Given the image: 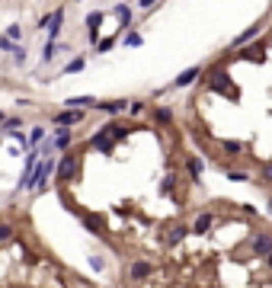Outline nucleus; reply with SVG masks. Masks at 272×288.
Listing matches in <instances>:
<instances>
[{"mask_svg":"<svg viewBox=\"0 0 272 288\" xmlns=\"http://www.w3.org/2000/svg\"><path fill=\"white\" fill-rule=\"evenodd\" d=\"M205 87L211 90V93H221V96H228V100H237V87H234V80H231V74H228V70H224V61L221 64H215V67H211L208 70V83H205Z\"/></svg>","mask_w":272,"mask_h":288,"instance_id":"nucleus-1","label":"nucleus"},{"mask_svg":"<svg viewBox=\"0 0 272 288\" xmlns=\"http://www.w3.org/2000/svg\"><path fill=\"white\" fill-rule=\"evenodd\" d=\"M77 166H80V154H77V151H67L64 160L58 163V186L70 183V179H74V173H77Z\"/></svg>","mask_w":272,"mask_h":288,"instance_id":"nucleus-2","label":"nucleus"},{"mask_svg":"<svg viewBox=\"0 0 272 288\" xmlns=\"http://www.w3.org/2000/svg\"><path fill=\"white\" fill-rule=\"evenodd\" d=\"M266 48H269V42H266V39H259L256 45L246 42V45H243L234 58H240V61H256V64H263V61H266Z\"/></svg>","mask_w":272,"mask_h":288,"instance_id":"nucleus-3","label":"nucleus"},{"mask_svg":"<svg viewBox=\"0 0 272 288\" xmlns=\"http://www.w3.org/2000/svg\"><path fill=\"white\" fill-rule=\"evenodd\" d=\"M77 122H84V109H64V112L55 115V125L58 128H70V125H77Z\"/></svg>","mask_w":272,"mask_h":288,"instance_id":"nucleus-4","label":"nucleus"},{"mask_svg":"<svg viewBox=\"0 0 272 288\" xmlns=\"http://www.w3.org/2000/svg\"><path fill=\"white\" fill-rule=\"evenodd\" d=\"M151 272H154V266H151L147 259H135L132 266H128V279H132V282H141V279H147Z\"/></svg>","mask_w":272,"mask_h":288,"instance_id":"nucleus-5","label":"nucleus"},{"mask_svg":"<svg viewBox=\"0 0 272 288\" xmlns=\"http://www.w3.org/2000/svg\"><path fill=\"white\" fill-rule=\"evenodd\" d=\"M250 250L256 256H266V253H272V234H256L253 240H250Z\"/></svg>","mask_w":272,"mask_h":288,"instance_id":"nucleus-6","label":"nucleus"},{"mask_svg":"<svg viewBox=\"0 0 272 288\" xmlns=\"http://www.w3.org/2000/svg\"><path fill=\"white\" fill-rule=\"evenodd\" d=\"M199 74H202V67H199V64H195V67H186L183 74L173 80V87H176V90H183V87H189V83H195V80H199Z\"/></svg>","mask_w":272,"mask_h":288,"instance_id":"nucleus-7","label":"nucleus"},{"mask_svg":"<svg viewBox=\"0 0 272 288\" xmlns=\"http://www.w3.org/2000/svg\"><path fill=\"white\" fill-rule=\"evenodd\" d=\"M93 109H103V112H109V115H119V112L128 109V100H109V103H100V100H96V106H93Z\"/></svg>","mask_w":272,"mask_h":288,"instance_id":"nucleus-8","label":"nucleus"},{"mask_svg":"<svg viewBox=\"0 0 272 288\" xmlns=\"http://www.w3.org/2000/svg\"><path fill=\"white\" fill-rule=\"evenodd\" d=\"M64 106H67V109H93L96 100H93V96H70Z\"/></svg>","mask_w":272,"mask_h":288,"instance_id":"nucleus-9","label":"nucleus"},{"mask_svg":"<svg viewBox=\"0 0 272 288\" xmlns=\"http://www.w3.org/2000/svg\"><path fill=\"white\" fill-rule=\"evenodd\" d=\"M259 32H263V22H253V26H246V29H243L240 35H237V39H234V45H246L250 39H256Z\"/></svg>","mask_w":272,"mask_h":288,"instance_id":"nucleus-10","label":"nucleus"},{"mask_svg":"<svg viewBox=\"0 0 272 288\" xmlns=\"http://www.w3.org/2000/svg\"><path fill=\"white\" fill-rule=\"evenodd\" d=\"M100 22H103V13H100V10L87 16V35H90V42H96V35H100Z\"/></svg>","mask_w":272,"mask_h":288,"instance_id":"nucleus-11","label":"nucleus"},{"mask_svg":"<svg viewBox=\"0 0 272 288\" xmlns=\"http://www.w3.org/2000/svg\"><path fill=\"white\" fill-rule=\"evenodd\" d=\"M211 224H215V218H211V214H199L195 224H192V234H208Z\"/></svg>","mask_w":272,"mask_h":288,"instance_id":"nucleus-12","label":"nucleus"},{"mask_svg":"<svg viewBox=\"0 0 272 288\" xmlns=\"http://www.w3.org/2000/svg\"><path fill=\"white\" fill-rule=\"evenodd\" d=\"M186 234H189V227H186V224H173V227H170L167 244H180V240H186Z\"/></svg>","mask_w":272,"mask_h":288,"instance_id":"nucleus-13","label":"nucleus"},{"mask_svg":"<svg viewBox=\"0 0 272 288\" xmlns=\"http://www.w3.org/2000/svg\"><path fill=\"white\" fill-rule=\"evenodd\" d=\"M19 125H22V115H10V118H4V128L0 131H4V135H13Z\"/></svg>","mask_w":272,"mask_h":288,"instance_id":"nucleus-14","label":"nucleus"},{"mask_svg":"<svg viewBox=\"0 0 272 288\" xmlns=\"http://www.w3.org/2000/svg\"><path fill=\"white\" fill-rule=\"evenodd\" d=\"M221 151L231 154V157H237V154L243 151V144H240V141H221Z\"/></svg>","mask_w":272,"mask_h":288,"instance_id":"nucleus-15","label":"nucleus"},{"mask_svg":"<svg viewBox=\"0 0 272 288\" xmlns=\"http://www.w3.org/2000/svg\"><path fill=\"white\" fill-rule=\"evenodd\" d=\"M55 144H58V148H70V131L67 128H58V138H55Z\"/></svg>","mask_w":272,"mask_h":288,"instance_id":"nucleus-16","label":"nucleus"},{"mask_svg":"<svg viewBox=\"0 0 272 288\" xmlns=\"http://www.w3.org/2000/svg\"><path fill=\"white\" fill-rule=\"evenodd\" d=\"M186 166H189V173H192V179L202 176V160H199V157H189V160H186Z\"/></svg>","mask_w":272,"mask_h":288,"instance_id":"nucleus-17","label":"nucleus"},{"mask_svg":"<svg viewBox=\"0 0 272 288\" xmlns=\"http://www.w3.org/2000/svg\"><path fill=\"white\" fill-rule=\"evenodd\" d=\"M10 55H13V61H16V64H22V61H26V48H22L19 42H13V48H10Z\"/></svg>","mask_w":272,"mask_h":288,"instance_id":"nucleus-18","label":"nucleus"},{"mask_svg":"<svg viewBox=\"0 0 272 288\" xmlns=\"http://www.w3.org/2000/svg\"><path fill=\"white\" fill-rule=\"evenodd\" d=\"M7 240H13V224L0 221V244H7Z\"/></svg>","mask_w":272,"mask_h":288,"instance_id":"nucleus-19","label":"nucleus"},{"mask_svg":"<svg viewBox=\"0 0 272 288\" xmlns=\"http://www.w3.org/2000/svg\"><path fill=\"white\" fill-rule=\"evenodd\" d=\"M259 183H263V186H272V160H269V163H263V173H259Z\"/></svg>","mask_w":272,"mask_h":288,"instance_id":"nucleus-20","label":"nucleus"},{"mask_svg":"<svg viewBox=\"0 0 272 288\" xmlns=\"http://www.w3.org/2000/svg\"><path fill=\"white\" fill-rule=\"evenodd\" d=\"M84 64H87L84 58H74V61H70V64L64 67V74H77V70H84Z\"/></svg>","mask_w":272,"mask_h":288,"instance_id":"nucleus-21","label":"nucleus"},{"mask_svg":"<svg viewBox=\"0 0 272 288\" xmlns=\"http://www.w3.org/2000/svg\"><path fill=\"white\" fill-rule=\"evenodd\" d=\"M154 115H157V122H163V125H170V122H173V112H170V109H163V106H160V109L154 112Z\"/></svg>","mask_w":272,"mask_h":288,"instance_id":"nucleus-22","label":"nucleus"},{"mask_svg":"<svg viewBox=\"0 0 272 288\" xmlns=\"http://www.w3.org/2000/svg\"><path fill=\"white\" fill-rule=\"evenodd\" d=\"M228 179H231V183H246L250 176H246L243 170H228Z\"/></svg>","mask_w":272,"mask_h":288,"instance_id":"nucleus-23","label":"nucleus"},{"mask_svg":"<svg viewBox=\"0 0 272 288\" xmlns=\"http://www.w3.org/2000/svg\"><path fill=\"white\" fill-rule=\"evenodd\" d=\"M125 45H128V48H138V45H141V35H138V32H128V35H125Z\"/></svg>","mask_w":272,"mask_h":288,"instance_id":"nucleus-24","label":"nucleus"},{"mask_svg":"<svg viewBox=\"0 0 272 288\" xmlns=\"http://www.w3.org/2000/svg\"><path fill=\"white\" fill-rule=\"evenodd\" d=\"M128 112H132V115H141V112H144V103H141V100H132V106H128Z\"/></svg>","mask_w":272,"mask_h":288,"instance_id":"nucleus-25","label":"nucleus"},{"mask_svg":"<svg viewBox=\"0 0 272 288\" xmlns=\"http://www.w3.org/2000/svg\"><path fill=\"white\" fill-rule=\"evenodd\" d=\"M112 45H115V35H109V39H103V42L96 45V52H109Z\"/></svg>","mask_w":272,"mask_h":288,"instance_id":"nucleus-26","label":"nucleus"},{"mask_svg":"<svg viewBox=\"0 0 272 288\" xmlns=\"http://www.w3.org/2000/svg\"><path fill=\"white\" fill-rule=\"evenodd\" d=\"M19 35H22L19 26H10V29H7V39H10V42H19Z\"/></svg>","mask_w":272,"mask_h":288,"instance_id":"nucleus-27","label":"nucleus"},{"mask_svg":"<svg viewBox=\"0 0 272 288\" xmlns=\"http://www.w3.org/2000/svg\"><path fill=\"white\" fill-rule=\"evenodd\" d=\"M42 138H45V131H42V128H32V138H29V141H32V144H39Z\"/></svg>","mask_w":272,"mask_h":288,"instance_id":"nucleus-28","label":"nucleus"},{"mask_svg":"<svg viewBox=\"0 0 272 288\" xmlns=\"http://www.w3.org/2000/svg\"><path fill=\"white\" fill-rule=\"evenodd\" d=\"M154 4H157V0H138V7H141V10H151Z\"/></svg>","mask_w":272,"mask_h":288,"instance_id":"nucleus-29","label":"nucleus"},{"mask_svg":"<svg viewBox=\"0 0 272 288\" xmlns=\"http://www.w3.org/2000/svg\"><path fill=\"white\" fill-rule=\"evenodd\" d=\"M10 48H13V42H10V39H0V52H10Z\"/></svg>","mask_w":272,"mask_h":288,"instance_id":"nucleus-30","label":"nucleus"},{"mask_svg":"<svg viewBox=\"0 0 272 288\" xmlns=\"http://www.w3.org/2000/svg\"><path fill=\"white\" fill-rule=\"evenodd\" d=\"M266 259H269V266H272V253H266Z\"/></svg>","mask_w":272,"mask_h":288,"instance_id":"nucleus-31","label":"nucleus"},{"mask_svg":"<svg viewBox=\"0 0 272 288\" xmlns=\"http://www.w3.org/2000/svg\"><path fill=\"white\" fill-rule=\"evenodd\" d=\"M4 118H7V115H4V112H0V122H4Z\"/></svg>","mask_w":272,"mask_h":288,"instance_id":"nucleus-32","label":"nucleus"},{"mask_svg":"<svg viewBox=\"0 0 272 288\" xmlns=\"http://www.w3.org/2000/svg\"><path fill=\"white\" fill-rule=\"evenodd\" d=\"M269 211H272V202H269Z\"/></svg>","mask_w":272,"mask_h":288,"instance_id":"nucleus-33","label":"nucleus"},{"mask_svg":"<svg viewBox=\"0 0 272 288\" xmlns=\"http://www.w3.org/2000/svg\"><path fill=\"white\" fill-rule=\"evenodd\" d=\"M269 4H272V0H269Z\"/></svg>","mask_w":272,"mask_h":288,"instance_id":"nucleus-34","label":"nucleus"}]
</instances>
